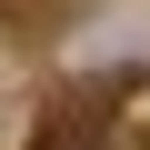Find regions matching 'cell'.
<instances>
[{"label":"cell","instance_id":"6da1fadb","mask_svg":"<svg viewBox=\"0 0 150 150\" xmlns=\"http://www.w3.org/2000/svg\"><path fill=\"white\" fill-rule=\"evenodd\" d=\"M100 140H110V100L100 90H60L40 110V130H30V150H100Z\"/></svg>","mask_w":150,"mask_h":150}]
</instances>
